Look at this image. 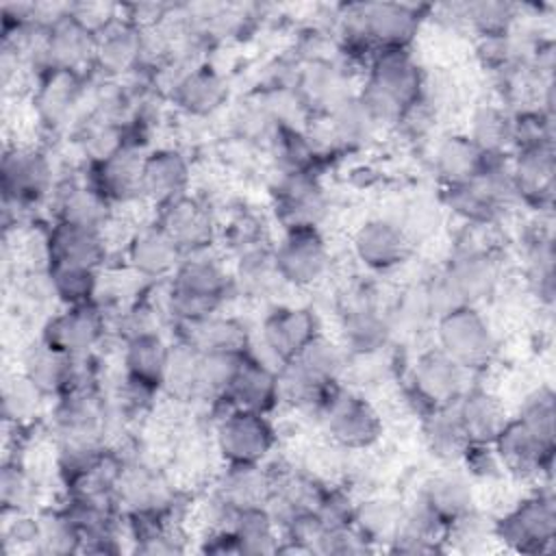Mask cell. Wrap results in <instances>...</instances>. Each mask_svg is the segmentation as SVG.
Returning a JSON list of instances; mask_svg holds the SVG:
<instances>
[{"mask_svg":"<svg viewBox=\"0 0 556 556\" xmlns=\"http://www.w3.org/2000/svg\"><path fill=\"white\" fill-rule=\"evenodd\" d=\"M441 274L450 280L465 304H473L493 291L500 267L486 248L458 245Z\"/></svg>","mask_w":556,"mask_h":556,"instance_id":"obj_21","label":"cell"},{"mask_svg":"<svg viewBox=\"0 0 556 556\" xmlns=\"http://www.w3.org/2000/svg\"><path fill=\"white\" fill-rule=\"evenodd\" d=\"M146 54V37L139 26L126 17L113 22L109 28L96 35L93 65L106 76H122L139 67Z\"/></svg>","mask_w":556,"mask_h":556,"instance_id":"obj_24","label":"cell"},{"mask_svg":"<svg viewBox=\"0 0 556 556\" xmlns=\"http://www.w3.org/2000/svg\"><path fill=\"white\" fill-rule=\"evenodd\" d=\"M326 208V193L313 174H285L276 189V215L285 228L317 226Z\"/></svg>","mask_w":556,"mask_h":556,"instance_id":"obj_18","label":"cell"},{"mask_svg":"<svg viewBox=\"0 0 556 556\" xmlns=\"http://www.w3.org/2000/svg\"><path fill=\"white\" fill-rule=\"evenodd\" d=\"M189 185V163L172 148H161L143 159L141 167V195L154 202L159 208L167 202L185 195Z\"/></svg>","mask_w":556,"mask_h":556,"instance_id":"obj_27","label":"cell"},{"mask_svg":"<svg viewBox=\"0 0 556 556\" xmlns=\"http://www.w3.org/2000/svg\"><path fill=\"white\" fill-rule=\"evenodd\" d=\"M365 39L374 50L408 48L419 28L417 9L397 2L361 4Z\"/></svg>","mask_w":556,"mask_h":556,"instance_id":"obj_20","label":"cell"},{"mask_svg":"<svg viewBox=\"0 0 556 556\" xmlns=\"http://www.w3.org/2000/svg\"><path fill=\"white\" fill-rule=\"evenodd\" d=\"M278 402V371L263 361L245 354L224 397L217 404H226V408H241L267 415Z\"/></svg>","mask_w":556,"mask_h":556,"instance_id":"obj_16","label":"cell"},{"mask_svg":"<svg viewBox=\"0 0 556 556\" xmlns=\"http://www.w3.org/2000/svg\"><path fill=\"white\" fill-rule=\"evenodd\" d=\"M156 224L172 237L182 254L208 250L215 239V224L211 211L187 193L159 208Z\"/></svg>","mask_w":556,"mask_h":556,"instance_id":"obj_15","label":"cell"},{"mask_svg":"<svg viewBox=\"0 0 556 556\" xmlns=\"http://www.w3.org/2000/svg\"><path fill=\"white\" fill-rule=\"evenodd\" d=\"M111 219V202L93 187L67 182L56 193V222L102 230Z\"/></svg>","mask_w":556,"mask_h":556,"instance_id":"obj_36","label":"cell"},{"mask_svg":"<svg viewBox=\"0 0 556 556\" xmlns=\"http://www.w3.org/2000/svg\"><path fill=\"white\" fill-rule=\"evenodd\" d=\"M326 117L332 141L345 148H358L367 143L378 126V122L371 117V113L367 111L358 96L345 98Z\"/></svg>","mask_w":556,"mask_h":556,"instance_id":"obj_43","label":"cell"},{"mask_svg":"<svg viewBox=\"0 0 556 556\" xmlns=\"http://www.w3.org/2000/svg\"><path fill=\"white\" fill-rule=\"evenodd\" d=\"M445 532L447 523L417 497L410 506H404L400 528L387 549L408 556L437 554L445 549Z\"/></svg>","mask_w":556,"mask_h":556,"instance_id":"obj_26","label":"cell"},{"mask_svg":"<svg viewBox=\"0 0 556 556\" xmlns=\"http://www.w3.org/2000/svg\"><path fill=\"white\" fill-rule=\"evenodd\" d=\"M80 549V536L65 510H48L37 517L33 552L37 554H72Z\"/></svg>","mask_w":556,"mask_h":556,"instance_id":"obj_47","label":"cell"},{"mask_svg":"<svg viewBox=\"0 0 556 556\" xmlns=\"http://www.w3.org/2000/svg\"><path fill=\"white\" fill-rule=\"evenodd\" d=\"M352 248L356 258L376 271H387L404 263L410 254L413 239L395 219H369L365 222L354 239Z\"/></svg>","mask_w":556,"mask_h":556,"instance_id":"obj_14","label":"cell"},{"mask_svg":"<svg viewBox=\"0 0 556 556\" xmlns=\"http://www.w3.org/2000/svg\"><path fill=\"white\" fill-rule=\"evenodd\" d=\"M48 289L50 293L67 306L87 304L96 291V269L67 265V263H48Z\"/></svg>","mask_w":556,"mask_h":556,"instance_id":"obj_46","label":"cell"},{"mask_svg":"<svg viewBox=\"0 0 556 556\" xmlns=\"http://www.w3.org/2000/svg\"><path fill=\"white\" fill-rule=\"evenodd\" d=\"M115 502L126 510V515H169L176 506V489L159 469L143 463H124L115 486Z\"/></svg>","mask_w":556,"mask_h":556,"instance_id":"obj_12","label":"cell"},{"mask_svg":"<svg viewBox=\"0 0 556 556\" xmlns=\"http://www.w3.org/2000/svg\"><path fill=\"white\" fill-rule=\"evenodd\" d=\"M178 341L191 345L200 354L215 352H248V332L243 324L232 317H219L217 313L178 321Z\"/></svg>","mask_w":556,"mask_h":556,"instance_id":"obj_29","label":"cell"},{"mask_svg":"<svg viewBox=\"0 0 556 556\" xmlns=\"http://www.w3.org/2000/svg\"><path fill=\"white\" fill-rule=\"evenodd\" d=\"M517 198L543 206L554 193V146L517 150L510 163Z\"/></svg>","mask_w":556,"mask_h":556,"instance_id":"obj_31","label":"cell"},{"mask_svg":"<svg viewBox=\"0 0 556 556\" xmlns=\"http://www.w3.org/2000/svg\"><path fill=\"white\" fill-rule=\"evenodd\" d=\"M104 334V315L93 302L67 306L48 319L41 341L76 361L87 358Z\"/></svg>","mask_w":556,"mask_h":556,"instance_id":"obj_11","label":"cell"},{"mask_svg":"<svg viewBox=\"0 0 556 556\" xmlns=\"http://www.w3.org/2000/svg\"><path fill=\"white\" fill-rule=\"evenodd\" d=\"M528 278L543 302L554 298V243L547 235H536L528 245Z\"/></svg>","mask_w":556,"mask_h":556,"instance_id":"obj_49","label":"cell"},{"mask_svg":"<svg viewBox=\"0 0 556 556\" xmlns=\"http://www.w3.org/2000/svg\"><path fill=\"white\" fill-rule=\"evenodd\" d=\"M274 263L282 282L308 287L326 274L330 254L317 226L287 228L282 241L274 250Z\"/></svg>","mask_w":556,"mask_h":556,"instance_id":"obj_8","label":"cell"},{"mask_svg":"<svg viewBox=\"0 0 556 556\" xmlns=\"http://www.w3.org/2000/svg\"><path fill=\"white\" fill-rule=\"evenodd\" d=\"M387 315H389L391 332L400 330V328H402V332H415V330L424 328V324L428 319H432L428 295H426V285L410 287L402 295H397V302L393 304V308Z\"/></svg>","mask_w":556,"mask_h":556,"instance_id":"obj_51","label":"cell"},{"mask_svg":"<svg viewBox=\"0 0 556 556\" xmlns=\"http://www.w3.org/2000/svg\"><path fill=\"white\" fill-rule=\"evenodd\" d=\"M291 363L313 382L330 387L339 380L345 367V354L334 341L319 332L291 358Z\"/></svg>","mask_w":556,"mask_h":556,"instance_id":"obj_44","label":"cell"},{"mask_svg":"<svg viewBox=\"0 0 556 556\" xmlns=\"http://www.w3.org/2000/svg\"><path fill=\"white\" fill-rule=\"evenodd\" d=\"M76 374V358L46 345L43 341L24 356V378L41 395H63Z\"/></svg>","mask_w":556,"mask_h":556,"instance_id":"obj_33","label":"cell"},{"mask_svg":"<svg viewBox=\"0 0 556 556\" xmlns=\"http://www.w3.org/2000/svg\"><path fill=\"white\" fill-rule=\"evenodd\" d=\"M80 74L46 70L35 91V109L39 119L50 128L65 124L80 100Z\"/></svg>","mask_w":556,"mask_h":556,"instance_id":"obj_32","label":"cell"},{"mask_svg":"<svg viewBox=\"0 0 556 556\" xmlns=\"http://www.w3.org/2000/svg\"><path fill=\"white\" fill-rule=\"evenodd\" d=\"M0 493H2L4 510H11L13 515L15 513H28L30 502L35 497V482L22 465L7 463L2 467Z\"/></svg>","mask_w":556,"mask_h":556,"instance_id":"obj_54","label":"cell"},{"mask_svg":"<svg viewBox=\"0 0 556 556\" xmlns=\"http://www.w3.org/2000/svg\"><path fill=\"white\" fill-rule=\"evenodd\" d=\"M52 182V167L43 152L15 146L2 156V191L4 202L17 206L41 200Z\"/></svg>","mask_w":556,"mask_h":556,"instance_id":"obj_13","label":"cell"},{"mask_svg":"<svg viewBox=\"0 0 556 556\" xmlns=\"http://www.w3.org/2000/svg\"><path fill=\"white\" fill-rule=\"evenodd\" d=\"M237 539L239 554H278V521L267 506L237 510L228 526Z\"/></svg>","mask_w":556,"mask_h":556,"instance_id":"obj_41","label":"cell"},{"mask_svg":"<svg viewBox=\"0 0 556 556\" xmlns=\"http://www.w3.org/2000/svg\"><path fill=\"white\" fill-rule=\"evenodd\" d=\"M454 410L469 443L491 445L508 421L502 402L480 387L465 389L454 402Z\"/></svg>","mask_w":556,"mask_h":556,"instance_id":"obj_30","label":"cell"},{"mask_svg":"<svg viewBox=\"0 0 556 556\" xmlns=\"http://www.w3.org/2000/svg\"><path fill=\"white\" fill-rule=\"evenodd\" d=\"M317 415L330 441L341 450L371 447L382 434V419L376 408L339 384L328 389Z\"/></svg>","mask_w":556,"mask_h":556,"instance_id":"obj_3","label":"cell"},{"mask_svg":"<svg viewBox=\"0 0 556 556\" xmlns=\"http://www.w3.org/2000/svg\"><path fill=\"white\" fill-rule=\"evenodd\" d=\"M167 358L169 345L159 332H146L124 341V369L132 380L161 389Z\"/></svg>","mask_w":556,"mask_h":556,"instance_id":"obj_37","label":"cell"},{"mask_svg":"<svg viewBox=\"0 0 556 556\" xmlns=\"http://www.w3.org/2000/svg\"><path fill=\"white\" fill-rule=\"evenodd\" d=\"M298 87L302 102H306L311 109L321 111L324 115H328L337 104L352 96L348 89V76L326 61L311 63L302 72Z\"/></svg>","mask_w":556,"mask_h":556,"instance_id":"obj_39","label":"cell"},{"mask_svg":"<svg viewBox=\"0 0 556 556\" xmlns=\"http://www.w3.org/2000/svg\"><path fill=\"white\" fill-rule=\"evenodd\" d=\"M491 445L502 469L517 478H536L552 469L554 441L543 439L517 417L504 424Z\"/></svg>","mask_w":556,"mask_h":556,"instance_id":"obj_9","label":"cell"},{"mask_svg":"<svg viewBox=\"0 0 556 556\" xmlns=\"http://www.w3.org/2000/svg\"><path fill=\"white\" fill-rule=\"evenodd\" d=\"M439 350L465 371L484 369L497 350L486 319L471 306H460L437 319Z\"/></svg>","mask_w":556,"mask_h":556,"instance_id":"obj_5","label":"cell"},{"mask_svg":"<svg viewBox=\"0 0 556 556\" xmlns=\"http://www.w3.org/2000/svg\"><path fill=\"white\" fill-rule=\"evenodd\" d=\"M228 291L230 280L219 261L211 258L206 250L185 254L180 265L172 274L167 308L174 315L176 324L200 319L217 313Z\"/></svg>","mask_w":556,"mask_h":556,"instance_id":"obj_2","label":"cell"},{"mask_svg":"<svg viewBox=\"0 0 556 556\" xmlns=\"http://www.w3.org/2000/svg\"><path fill=\"white\" fill-rule=\"evenodd\" d=\"M421 91L424 74L408 48H384L371 54L358 98L378 124H389L397 122L402 111L421 98Z\"/></svg>","mask_w":556,"mask_h":556,"instance_id":"obj_1","label":"cell"},{"mask_svg":"<svg viewBox=\"0 0 556 556\" xmlns=\"http://www.w3.org/2000/svg\"><path fill=\"white\" fill-rule=\"evenodd\" d=\"M554 417H556V408H554V393L549 387H539L536 391H532L523 400L517 415L519 421H523L530 430H534L547 441H554Z\"/></svg>","mask_w":556,"mask_h":556,"instance_id":"obj_53","label":"cell"},{"mask_svg":"<svg viewBox=\"0 0 556 556\" xmlns=\"http://www.w3.org/2000/svg\"><path fill=\"white\" fill-rule=\"evenodd\" d=\"M341 334L345 350L365 356L382 350L391 337L389 315L378 306L369 289H356L341 313Z\"/></svg>","mask_w":556,"mask_h":556,"instance_id":"obj_10","label":"cell"},{"mask_svg":"<svg viewBox=\"0 0 556 556\" xmlns=\"http://www.w3.org/2000/svg\"><path fill=\"white\" fill-rule=\"evenodd\" d=\"M421 432L426 447L441 460H456L467 450L469 441L456 417L454 404L432 408L421 417Z\"/></svg>","mask_w":556,"mask_h":556,"instance_id":"obj_42","label":"cell"},{"mask_svg":"<svg viewBox=\"0 0 556 556\" xmlns=\"http://www.w3.org/2000/svg\"><path fill=\"white\" fill-rule=\"evenodd\" d=\"M556 536V504L549 491L534 493L493 521V539L521 554H543Z\"/></svg>","mask_w":556,"mask_h":556,"instance_id":"obj_4","label":"cell"},{"mask_svg":"<svg viewBox=\"0 0 556 556\" xmlns=\"http://www.w3.org/2000/svg\"><path fill=\"white\" fill-rule=\"evenodd\" d=\"M417 497L445 523H452L473 508L469 480L456 471H441L430 476Z\"/></svg>","mask_w":556,"mask_h":556,"instance_id":"obj_35","label":"cell"},{"mask_svg":"<svg viewBox=\"0 0 556 556\" xmlns=\"http://www.w3.org/2000/svg\"><path fill=\"white\" fill-rule=\"evenodd\" d=\"M143 154L135 143H124L109 159L93 163V187L113 204L141 195Z\"/></svg>","mask_w":556,"mask_h":556,"instance_id":"obj_28","label":"cell"},{"mask_svg":"<svg viewBox=\"0 0 556 556\" xmlns=\"http://www.w3.org/2000/svg\"><path fill=\"white\" fill-rule=\"evenodd\" d=\"M467 137L482 154H506L513 146V117L495 104H482L471 115Z\"/></svg>","mask_w":556,"mask_h":556,"instance_id":"obj_45","label":"cell"},{"mask_svg":"<svg viewBox=\"0 0 556 556\" xmlns=\"http://www.w3.org/2000/svg\"><path fill=\"white\" fill-rule=\"evenodd\" d=\"M404 506L393 497H369L354 506L352 526L371 545H389L395 536Z\"/></svg>","mask_w":556,"mask_h":556,"instance_id":"obj_40","label":"cell"},{"mask_svg":"<svg viewBox=\"0 0 556 556\" xmlns=\"http://www.w3.org/2000/svg\"><path fill=\"white\" fill-rule=\"evenodd\" d=\"M182 256V250L156 222L135 230L126 243V261L143 278L172 276Z\"/></svg>","mask_w":556,"mask_h":556,"instance_id":"obj_22","label":"cell"},{"mask_svg":"<svg viewBox=\"0 0 556 556\" xmlns=\"http://www.w3.org/2000/svg\"><path fill=\"white\" fill-rule=\"evenodd\" d=\"M106 256L102 230L70 222H56L46 237L48 263H67L98 269Z\"/></svg>","mask_w":556,"mask_h":556,"instance_id":"obj_25","label":"cell"},{"mask_svg":"<svg viewBox=\"0 0 556 556\" xmlns=\"http://www.w3.org/2000/svg\"><path fill=\"white\" fill-rule=\"evenodd\" d=\"M198 374L200 352L180 341L178 345H172L163 376V387L176 400H198Z\"/></svg>","mask_w":556,"mask_h":556,"instance_id":"obj_48","label":"cell"},{"mask_svg":"<svg viewBox=\"0 0 556 556\" xmlns=\"http://www.w3.org/2000/svg\"><path fill=\"white\" fill-rule=\"evenodd\" d=\"M315 334H319V326L308 308H276L261 326V343L280 365L291 361Z\"/></svg>","mask_w":556,"mask_h":556,"instance_id":"obj_19","label":"cell"},{"mask_svg":"<svg viewBox=\"0 0 556 556\" xmlns=\"http://www.w3.org/2000/svg\"><path fill=\"white\" fill-rule=\"evenodd\" d=\"M48 70L80 74L96 59V33L85 28L70 11L48 28Z\"/></svg>","mask_w":556,"mask_h":556,"instance_id":"obj_23","label":"cell"},{"mask_svg":"<svg viewBox=\"0 0 556 556\" xmlns=\"http://www.w3.org/2000/svg\"><path fill=\"white\" fill-rule=\"evenodd\" d=\"M493 539V523L489 526L486 519L471 508L469 513L460 515L452 523H447L445 532V545L460 549V552H478L486 545V541Z\"/></svg>","mask_w":556,"mask_h":556,"instance_id":"obj_52","label":"cell"},{"mask_svg":"<svg viewBox=\"0 0 556 556\" xmlns=\"http://www.w3.org/2000/svg\"><path fill=\"white\" fill-rule=\"evenodd\" d=\"M484 165V154L467 135L443 139L434 150V172L445 187L473 180Z\"/></svg>","mask_w":556,"mask_h":556,"instance_id":"obj_38","label":"cell"},{"mask_svg":"<svg viewBox=\"0 0 556 556\" xmlns=\"http://www.w3.org/2000/svg\"><path fill=\"white\" fill-rule=\"evenodd\" d=\"M276 432L263 413L226 408L215 426V447L226 463H263Z\"/></svg>","mask_w":556,"mask_h":556,"instance_id":"obj_7","label":"cell"},{"mask_svg":"<svg viewBox=\"0 0 556 556\" xmlns=\"http://www.w3.org/2000/svg\"><path fill=\"white\" fill-rule=\"evenodd\" d=\"M408 382L406 397L421 417L432 408L452 406L467 389L465 369L439 348L424 352L415 361Z\"/></svg>","mask_w":556,"mask_h":556,"instance_id":"obj_6","label":"cell"},{"mask_svg":"<svg viewBox=\"0 0 556 556\" xmlns=\"http://www.w3.org/2000/svg\"><path fill=\"white\" fill-rule=\"evenodd\" d=\"M463 20L482 37H504L515 22V7L508 2H469L463 4Z\"/></svg>","mask_w":556,"mask_h":556,"instance_id":"obj_50","label":"cell"},{"mask_svg":"<svg viewBox=\"0 0 556 556\" xmlns=\"http://www.w3.org/2000/svg\"><path fill=\"white\" fill-rule=\"evenodd\" d=\"M213 495L232 513L267 506L274 495V473L261 463H226Z\"/></svg>","mask_w":556,"mask_h":556,"instance_id":"obj_17","label":"cell"},{"mask_svg":"<svg viewBox=\"0 0 556 556\" xmlns=\"http://www.w3.org/2000/svg\"><path fill=\"white\" fill-rule=\"evenodd\" d=\"M172 98L189 115H208L224 104L228 87L211 67H193L174 83Z\"/></svg>","mask_w":556,"mask_h":556,"instance_id":"obj_34","label":"cell"}]
</instances>
